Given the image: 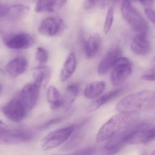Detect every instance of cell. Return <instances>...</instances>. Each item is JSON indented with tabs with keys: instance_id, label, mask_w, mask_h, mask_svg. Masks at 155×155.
I'll return each mask as SVG.
<instances>
[{
	"instance_id": "6da1fadb",
	"label": "cell",
	"mask_w": 155,
	"mask_h": 155,
	"mask_svg": "<svg viewBox=\"0 0 155 155\" xmlns=\"http://www.w3.org/2000/svg\"><path fill=\"white\" fill-rule=\"evenodd\" d=\"M137 113H119L113 116L101 127L97 135L96 141L101 143L137 123Z\"/></svg>"
},
{
	"instance_id": "7a4b0ae2",
	"label": "cell",
	"mask_w": 155,
	"mask_h": 155,
	"mask_svg": "<svg viewBox=\"0 0 155 155\" xmlns=\"http://www.w3.org/2000/svg\"><path fill=\"white\" fill-rule=\"evenodd\" d=\"M155 108V91L143 90L125 96L118 102L116 109L119 113H137Z\"/></svg>"
},
{
	"instance_id": "3957f363",
	"label": "cell",
	"mask_w": 155,
	"mask_h": 155,
	"mask_svg": "<svg viewBox=\"0 0 155 155\" xmlns=\"http://www.w3.org/2000/svg\"><path fill=\"white\" fill-rule=\"evenodd\" d=\"M121 13L125 21L137 34L147 35L148 31L147 22L133 6L132 0H124Z\"/></svg>"
},
{
	"instance_id": "277c9868",
	"label": "cell",
	"mask_w": 155,
	"mask_h": 155,
	"mask_svg": "<svg viewBox=\"0 0 155 155\" xmlns=\"http://www.w3.org/2000/svg\"><path fill=\"white\" fill-rule=\"evenodd\" d=\"M35 133L31 129H9L0 126V144H15L31 140Z\"/></svg>"
},
{
	"instance_id": "5b68a950",
	"label": "cell",
	"mask_w": 155,
	"mask_h": 155,
	"mask_svg": "<svg viewBox=\"0 0 155 155\" xmlns=\"http://www.w3.org/2000/svg\"><path fill=\"white\" fill-rule=\"evenodd\" d=\"M74 129V126H71L55 130L48 134L41 141L42 149L45 151L58 147L70 138Z\"/></svg>"
},
{
	"instance_id": "8992f818",
	"label": "cell",
	"mask_w": 155,
	"mask_h": 155,
	"mask_svg": "<svg viewBox=\"0 0 155 155\" xmlns=\"http://www.w3.org/2000/svg\"><path fill=\"white\" fill-rule=\"evenodd\" d=\"M133 65L131 61L126 57L118 58L112 67L110 80L114 86L123 83L128 78L132 72Z\"/></svg>"
},
{
	"instance_id": "52a82bcc",
	"label": "cell",
	"mask_w": 155,
	"mask_h": 155,
	"mask_svg": "<svg viewBox=\"0 0 155 155\" xmlns=\"http://www.w3.org/2000/svg\"><path fill=\"white\" fill-rule=\"evenodd\" d=\"M3 113L10 121L18 123L25 118L28 111L16 95L4 106Z\"/></svg>"
},
{
	"instance_id": "ba28073f",
	"label": "cell",
	"mask_w": 155,
	"mask_h": 155,
	"mask_svg": "<svg viewBox=\"0 0 155 155\" xmlns=\"http://www.w3.org/2000/svg\"><path fill=\"white\" fill-rule=\"evenodd\" d=\"M66 25L62 19L55 17H47L41 22L38 31L45 36L60 35L66 29Z\"/></svg>"
},
{
	"instance_id": "9c48e42d",
	"label": "cell",
	"mask_w": 155,
	"mask_h": 155,
	"mask_svg": "<svg viewBox=\"0 0 155 155\" xmlns=\"http://www.w3.org/2000/svg\"><path fill=\"white\" fill-rule=\"evenodd\" d=\"M40 87L33 83H28L16 95L28 112L32 110L38 102Z\"/></svg>"
},
{
	"instance_id": "30bf717a",
	"label": "cell",
	"mask_w": 155,
	"mask_h": 155,
	"mask_svg": "<svg viewBox=\"0 0 155 155\" xmlns=\"http://www.w3.org/2000/svg\"><path fill=\"white\" fill-rule=\"evenodd\" d=\"M5 45L12 49H25L31 47L35 42L33 37L26 33L9 35L3 39Z\"/></svg>"
},
{
	"instance_id": "8fae6325",
	"label": "cell",
	"mask_w": 155,
	"mask_h": 155,
	"mask_svg": "<svg viewBox=\"0 0 155 155\" xmlns=\"http://www.w3.org/2000/svg\"><path fill=\"white\" fill-rule=\"evenodd\" d=\"M122 50L118 44L113 45L106 55L99 62L97 67V72L101 76L106 74L112 69L116 61L121 57Z\"/></svg>"
},
{
	"instance_id": "7c38bea8",
	"label": "cell",
	"mask_w": 155,
	"mask_h": 155,
	"mask_svg": "<svg viewBox=\"0 0 155 155\" xmlns=\"http://www.w3.org/2000/svg\"><path fill=\"white\" fill-rule=\"evenodd\" d=\"M27 65L28 62L25 57H17L6 65L5 72L11 78H15L25 72L27 69Z\"/></svg>"
},
{
	"instance_id": "4fadbf2b",
	"label": "cell",
	"mask_w": 155,
	"mask_h": 155,
	"mask_svg": "<svg viewBox=\"0 0 155 155\" xmlns=\"http://www.w3.org/2000/svg\"><path fill=\"white\" fill-rule=\"evenodd\" d=\"M131 48L135 53L138 55L147 54L151 50V44L147 39V35L136 34L132 39Z\"/></svg>"
},
{
	"instance_id": "5bb4252c",
	"label": "cell",
	"mask_w": 155,
	"mask_h": 155,
	"mask_svg": "<svg viewBox=\"0 0 155 155\" xmlns=\"http://www.w3.org/2000/svg\"><path fill=\"white\" fill-rule=\"evenodd\" d=\"M86 121L82 122L75 127L74 126L73 132L71 135V138L65 145L63 147V151H70L73 150L81 143L84 136V127L85 125Z\"/></svg>"
},
{
	"instance_id": "9a60e30c",
	"label": "cell",
	"mask_w": 155,
	"mask_h": 155,
	"mask_svg": "<svg viewBox=\"0 0 155 155\" xmlns=\"http://www.w3.org/2000/svg\"><path fill=\"white\" fill-rule=\"evenodd\" d=\"M101 45V38L98 33L90 35L84 45V52L88 58L94 57L99 51Z\"/></svg>"
},
{
	"instance_id": "2e32d148",
	"label": "cell",
	"mask_w": 155,
	"mask_h": 155,
	"mask_svg": "<svg viewBox=\"0 0 155 155\" xmlns=\"http://www.w3.org/2000/svg\"><path fill=\"white\" fill-rule=\"evenodd\" d=\"M77 67L76 57L73 52L67 56L60 74V79L62 82H65L73 75Z\"/></svg>"
},
{
	"instance_id": "e0dca14e",
	"label": "cell",
	"mask_w": 155,
	"mask_h": 155,
	"mask_svg": "<svg viewBox=\"0 0 155 155\" xmlns=\"http://www.w3.org/2000/svg\"><path fill=\"white\" fill-rule=\"evenodd\" d=\"M51 69L48 66H39L34 69V83L41 88L42 85L46 86L51 78Z\"/></svg>"
},
{
	"instance_id": "ac0fdd59",
	"label": "cell",
	"mask_w": 155,
	"mask_h": 155,
	"mask_svg": "<svg viewBox=\"0 0 155 155\" xmlns=\"http://www.w3.org/2000/svg\"><path fill=\"white\" fill-rule=\"evenodd\" d=\"M123 89H116L108 93L93 102L88 107V111L89 112H94L100 108L102 106L106 103H108L116 98L123 93Z\"/></svg>"
},
{
	"instance_id": "d6986e66",
	"label": "cell",
	"mask_w": 155,
	"mask_h": 155,
	"mask_svg": "<svg viewBox=\"0 0 155 155\" xmlns=\"http://www.w3.org/2000/svg\"><path fill=\"white\" fill-rule=\"evenodd\" d=\"M30 10L29 6L24 4L9 6L5 17L10 20H20L27 15Z\"/></svg>"
},
{
	"instance_id": "ffe728a7",
	"label": "cell",
	"mask_w": 155,
	"mask_h": 155,
	"mask_svg": "<svg viewBox=\"0 0 155 155\" xmlns=\"http://www.w3.org/2000/svg\"><path fill=\"white\" fill-rule=\"evenodd\" d=\"M79 88L76 83L70 84L67 86L62 97V107L66 111L69 110L75 101L78 94Z\"/></svg>"
},
{
	"instance_id": "44dd1931",
	"label": "cell",
	"mask_w": 155,
	"mask_h": 155,
	"mask_svg": "<svg viewBox=\"0 0 155 155\" xmlns=\"http://www.w3.org/2000/svg\"><path fill=\"white\" fill-rule=\"evenodd\" d=\"M105 87V83L103 81H96L91 83L85 89V96L88 99H95L104 92Z\"/></svg>"
},
{
	"instance_id": "7402d4cb",
	"label": "cell",
	"mask_w": 155,
	"mask_h": 155,
	"mask_svg": "<svg viewBox=\"0 0 155 155\" xmlns=\"http://www.w3.org/2000/svg\"><path fill=\"white\" fill-rule=\"evenodd\" d=\"M47 102L50 104V107L52 110H55L62 107V97L58 89L51 86L47 90L46 94Z\"/></svg>"
},
{
	"instance_id": "603a6c76",
	"label": "cell",
	"mask_w": 155,
	"mask_h": 155,
	"mask_svg": "<svg viewBox=\"0 0 155 155\" xmlns=\"http://www.w3.org/2000/svg\"><path fill=\"white\" fill-rule=\"evenodd\" d=\"M56 5H58V0H39L35 11L37 13L53 12Z\"/></svg>"
},
{
	"instance_id": "cb8c5ba5",
	"label": "cell",
	"mask_w": 155,
	"mask_h": 155,
	"mask_svg": "<svg viewBox=\"0 0 155 155\" xmlns=\"http://www.w3.org/2000/svg\"><path fill=\"white\" fill-rule=\"evenodd\" d=\"M35 59L39 66H44L48 59V52L46 49L43 47H38L35 53Z\"/></svg>"
},
{
	"instance_id": "d4e9b609",
	"label": "cell",
	"mask_w": 155,
	"mask_h": 155,
	"mask_svg": "<svg viewBox=\"0 0 155 155\" xmlns=\"http://www.w3.org/2000/svg\"><path fill=\"white\" fill-rule=\"evenodd\" d=\"M114 20V7L110 6L107 11L104 24V33L107 34L110 31L113 25Z\"/></svg>"
},
{
	"instance_id": "484cf974",
	"label": "cell",
	"mask_w": 155,
	"mask_h": 155,
	"mask_svg": "<svg viewBox=\"0 0 155 155\" xmlns=\"http://www.w3.org/2000/svg\"><path fill=\"white\" fill-rule=\"evenodd\" d=\"M114 0H86L85 1V8L87 10L98 6H104L113 2Z\"/></svg>"
},
{
	"instance_id": "4316f807",
	"label": "cell",
	"mask_w": 155,
	"mask_h": 155,
	"mask_svg": "<svg viewBox=\"0 0 155 155\" xmlns=\"http://www.w3.org/2000/svg\"><path fill=\"white\" fill-rule=\"evenodd\" d=\"M96 151V149L94 147H87L82 149H79L72 153L73 155H93L94 154Z\"/></svg>"
},
{
	"instance_id": "83f0119b",
	"label": "cell",
	"mask_w": 155,
	"mask_h": 155,
	"mask_svg": "<svg viewBox=\"0 0 155 155\" xmlns=\"http://www.w3.org/2000/svg\"><path fill=\"white\" fill-rule=\"evenodd\" d=\"M143 80L148 81H155V67L144 72L141 76Z\"/></svg>"
},
{
	"instance_id": "f1b7e54d",
	"label": "cell",
	"mask_w": 155,
	"mask_h": 155,
	"mask_svg": "<svg viewBox=\"0 0 155 155\" xmlns=\"http://www.w3.org/2000/svg\"><path fill=\"white\" fill-rule=\"evenodd\" d=\"M145 13L148 19L155 24V11L152 8H146Z\"/></svg>"
},
{
	"instance_id": "f546056e",
	"label": "cell",
	"mask_w": 155,
	"mask_h": 155,
	"mask_svg": "<svg viewBox=\"0 0 155 155\" xmlns=\"http://www.w3.org/2000/svg\"><path fill=\"white\" fill-rule=\"evenodd\" d=\"M61 120L62 119L61 118H57L49 120V121L46 122L44 124L40 127V128H41V129H46V128H48L49 126H51L52 125H53L54 124L59 123V122H61Z\"/></svg>"
},
{
	"instance_id": "4dcf8cb0",
	"label": "cell",
	"mask_w": 155,
	"mask_h": 155,
	"mask_svg": "<svg viewBox=\"0 0 155 155\" xmlns=\"http://www.w3.org/2000/svg\"><path fill=\"white\" fill-rule=\"evenodd\" d=\"M141 3L146 8H151L154 5V0H139Z\"/></svg>"
},
{
	"instance_id": "1f68e13d",
	"label": "cell",
	"mask_w": 155,
	"mask_h": 155,
	"mask_svg": "<svg viewBox=\"0 0 155 155\" xmlns=\"http://www.w3.org/2000/svg\"><path fill=\"white\" fill-rule=\"evenodd\" d=\"M8 8V5H0V18L5 16Z\"/></svg>"
},
{
	"instance_id": "d6a6232c",
	"label": "cell",
	"mask_w": 155,
	"mask_h": 155,
	"mask_svg": "<svg viewBox=\"0 0 155 155\" xmlns=\"http://www.w3.org/2000/svg\"><path fill=\"white\" fill-rule=\"evenodd\" d=\"M67 0H58V6L61 7L66 4Z\"/></svg>"
},
{
	"instance_id": "836d02e7",
	"label": "cell",
	"mask_w": 155,
	"mask_h": 155,
	"mask_svg": "<svg viewBox=\"0 0 155 155\" xmlns=\"http://www.w3.org/2000/svg\"><path fill=\"white\" fill-rule=\"evenodd\" d=\"M151 66L152 67H155V56L153 58V60L152 61V62H151Z\"/></svg>"
},
{
	"instance_id": "e575fe53",
	"label": "cell",
	"mask_w": 155,
	"mask_h": 155,
	"mask_svg": "<svg viewBox=\"0 0 155 155\" xmlns=\"http://www.w3.org/2000/svg\"><path fill=\"white\" fill-rule=\"evenodd\" d=\"M5 125V124L0 120V126H3Z\"/></svg>"
},
{
	"instance_id": "d590c367",
	"label": "cell",
	"mask_w": 155,
	"mask_h": 155,
	"mask_svg": "<svg viewBox=\"0 0 155 155\" xmlns=\"http://www.w3.org/2000/svg\"><path fill=\"white\" fill-rule=\"evenodd\" d=\"M2 85L0 84V94H1V93H2Z\"/></svg>"
},
{
	"instance_id": "8d00e7d4",
	"label": "cell",
	"mask_w": 155,
	"mask_h": 155,
	"mask_svg": "<svg viewBox=\"0 0 155 155\" xmlns=\"http://www.w3.org/2000/svg\"><path fill=\"white\" fill-rule=\"evenodd\" d=\"M152 154L155 155V150H154V151H153V153H152Z\"/></svg>"
}]
</instances>
